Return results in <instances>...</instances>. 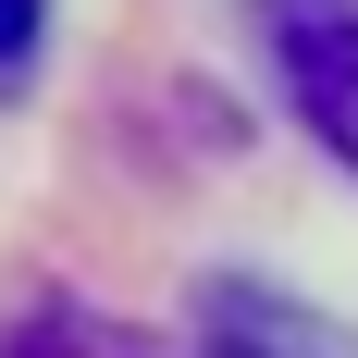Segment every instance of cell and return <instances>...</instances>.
Returning a JSON list of instances; mask_svg holds the SVG:
<instances>
[{
	"label": "cell",
	"mask_w": 358,
	"mask_h": 358,
	"mask_svg": "<svg viewBox=\"0 0 358 358\" xmlns=\"http://www.w3.org/2000/svg\"><path fill=\"white\" fill-rule=\"evenodd\" d=\"M259 25H272L296 124L358 173V0H259Z\"/></svg>",
	"instance_id": "obj_1"
},
{
	"label": "cell",
	"mask_w": 358,
	"mask_h": 358,
	"mask_svg": "<svg viewBox=\"0 0 358 358\" xmlns=\"http://www.w3.org/2000/svg\"><path fill=\"white\" fill-rule=\"evenodd\" d=\"M198 309H210V322H198L210 358H358L322 309H296V296H272V285H210Z\"/></svg>",
	"instance_id": "obj_2"
},
{
	"label": "cell",
	"mask_w": 358,
	"mask_h": 358,
	"mask_svg": "<svg viewBox=\"0 0 358 358\" xmlns=\"http://www.w3.org/2000/svg\"><path fill=\"white\" fill-rule=\"evenodd\" d=\"M37 25H50V0H0V87L37 62Z\"/></svg>",
	"instance_id": "obj_3"
}]
</instances>
